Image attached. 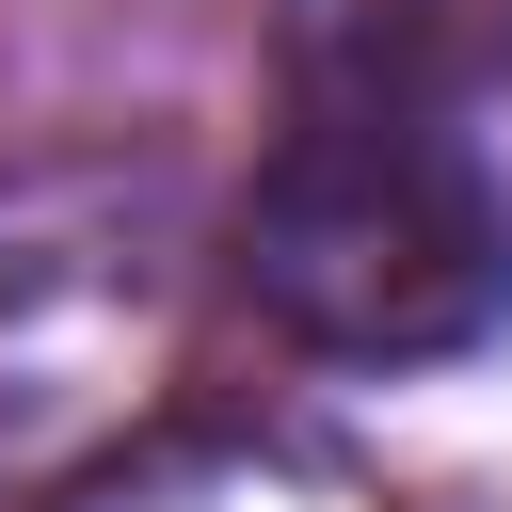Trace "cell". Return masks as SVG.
Masks as SVG:
<instances>
[{
    "instance_id": "6da1fadb",
    "label": "cell",
    "mask_w": 512,
    "mask_h": 512,
    "mask_svg": "<svg viewBox=\"0 0 512 512\" xmlns=\"http://www.w3.org/2000/svg\"><path fill=\"white\" fill-rule=\"evenodd\" d=\"M240 288L336 368H432L512 320V192L448 128V96H336L240 192Z\"/></svg>"
},
{
    "instance_id": "7a4b0ae2",
    "label": "cell",
    "mask_w": 512,
    "mask_h": 512,
    "mask_svg": "<svg viewBox=\"0 0 512 512\" xmlns=\"http://www.w3.org/2000/svg\"><path fill=\"white\" fill-rule=\"evenodd\" d=\"M160 176H16L0 192V480L80 464L96 432H128L160 320H176V256H160Z\"/></svg>"
},
{
    "instance_id": "3957f363",
    "label": "cell",
    "mask_w": 512,
    "mask_h": 512,
    "mask_svg": "<svg viewBox=\"0 0 512 512\" xmlns=\"http://www.w3.org/2000/svg\"><path fill=\"white\" fill-rule=\"evenodd\" d=\"M288 48L336 96H448L512 48V0H288Z\"/></svg>"
},
{
    "instance_id": "277c9868",
    "label": "cell",
    "mask_w": 512,
    "mask_h": 512,
    "mask_svg": "<svg viewBox=\"0 0 512 512\" xmlns=\"http://www.w3.org/2000/svg\"><path fill=\"white\" fill-rule=\"evenodd\" d=\"M96 512H368V496L336 464H304V448H176V464L112 480Z\"/></svg>"
}]
</instances>
